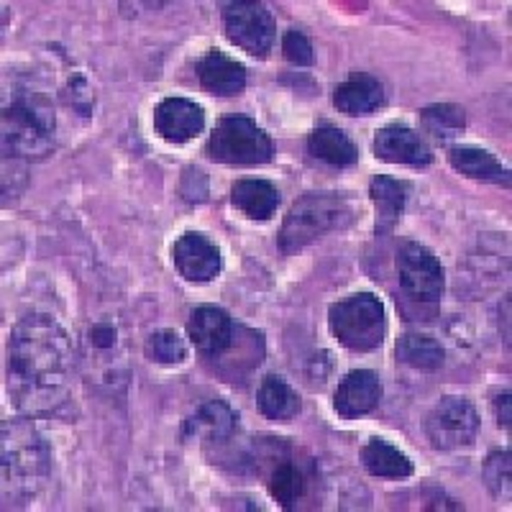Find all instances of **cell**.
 Listing matches in <instances>:
<instances>
[{
    "instance_id": "18",
    "label": "cell",
    "mask_w": 512,
    "mask_h": 512,
    "mask_svg": "<svg viewBox=\"0 0 512 512\" xmlns=\"http://www.w3.org/2000/svg\"><path fill=\"white\" fill-rule=\"evenodd\" d=\"M410 185L395 177L377 175L369 182V198L374 203V213H377V233L387 236L392 228L400 223L402 213H405V203H408Z\"/></svg>"
},
{
    "instance_id": "23",
    "label": "cell",
    "mask_w": 512,
    "mask_h": 512,
    "mask_svg": "<svg viewBox=\"0 0 512 512\" xmlns=\"http://www.w3.org/2000/svg\"><path fill=\"white\" fill-rule=\"evenodd\" d=\"M361 464L372 477L382 479H408L413 477L415 466L410 461V456L405 451H400L397 446H392L390 441L384 438H372L367 446L361 448Z\"/></svg>"
},
{
    "instance_id": "8",
    "label": "cell",
    "mask_w": 512,
    "mask_h": 512,
    "mask_svg": "<svg viewBox=\"0 0 512 512\" xmlns=\"http://www.w3.org/2000/svg\"><path fill=\"white\" fill-rule=\"evenodd\" d=\"M479 433V413L466 397L448 395L433 405L425 418V436L438 451H459L472 446Z\"/></svg>"
},
{
    "instance_id": "20",
    "label": "cell",
    "mask_w": 512,
    "mask_h": 512,
    "mask_svg": "<svg viewBox=\"0 0 512 512\" xmlns=\"http://www.w3.org/2000/svg\"><path fill=\"white\" fill-rule=\"evenodd\" d=\"M448 164L464 177H472V180L510 187V169L495 154L477 149V146H451L448 149Z\"/></svg>"
},
{
    "instance_id": "15",
    "label": "cell",
    "mask_w": 512,
    "mask_h": 512,
    "mask_svg": "<svg viewBox=\"0 0 512 512\" xmlns=\"http://www.w3.org/2000/svg\"><path fill=\"white\" fill-rule=\"evenodd\" d=\"M198 80L205 93L216 98H233L244 93L246 67L221 49H210L198 62Z\"/></svg>"
},
{
    "instance_id": "27",
    "label": "cell",
    "mask_w": 512,
    "mask_h": 512,
    "mask_svg": "<svg viewBox=\"0 0 512 512\" xmlns=\"http://www.w3.org/2000/svg\"><path fill=\"white\" fill-rule=\"evenodd\" d=\"M146 356L164 367H175L187 359V346L180 338V333L172 331V328H164L149 336L146 341Z\"/></svg>"
},
{
    "instance_id": "10",
    "label": "cell",
    "mask_w": 512,
    "mask_h": 512,
    "mask_svg": "<svg viewBox=\"0 0 512 512\" xmlns=\"http://www.w3.org/2000/svg\"><path fill=\"white\" fill-rule=\"evenodd\" d=\"M172 262L187 282L203 285L221 274V251L200 231L182 233L172 244Z\"/></svg>"
},
{
    "instance_id": "14",
    "label": "cell",
    "mask_w": 512,
    "mask_h": 512,
    "mask_svg": "<svg viewBox=\"0 0 512 512\" xmlns=\"http://www.w3.org/2000/svg\"><path fill=\"white\" fill-rule=\"evenodd\" d=\"M382 392V382L372 369H354L338 382L333 392V410L346 420L361 418L377 410Z\"/></svg>"
},
{
    "instance_id": "22",
    "label": "cell",
    "mask_w": 512,
    "mask_h": 512,
    "mask_svg": "<svg viewBox=\"0 0 512 512\" xmlns=\"http://www.w3.org/2000/svg\"><path fill=\"white\" fill-rule=\"evenodd\" d=\"M256 405L262 410V415L267 420H274V423H290L303 402H300V395L292 390L287 379H282L280 374H267L259 384V392H256Z\"/></svg>"
},
{
    "instance_id": "11",
    "label": "cell",
    "mask_w": 512,
    "mask_h": 512,
    "mask_svg": "<svg viewBox=\"0 0 512 512\" xmlns=\"http://www.w3.org/2000/svg\"><path fill=\"white\" fill-rule=\"evenodd\" d=\"M190 344L208 359H218L233 344V320L218 305H198L187 318Z\"/></svg>"
},
{
    "instance_id": "9",
    "label": "cell",
    "mask_w": 512,
    "mask_h": 512,
    "mask_svg": "<svg viewBox=\"0 0 512 512\" xmlns=\"http://www.w3.org/2000/svg\"><path fill=\"white\" fill-rule=\"evenodd\" d=\"M223 31L233 47L264 59L274 47L277 21L264 3H228L223 8Z\"/></svg>"
},
{
    "instance_id": "32",
    "label": "cell",
    "mask_w": 512,
    "mask_h": 512,
    "mask_svg": "<svg viewBox=\"0 0 512 512\" xmlns=\"http://www.w3.org/2000/svg\"><path fill=\"white\" fill-rule=\"evenodd\" d=\"M70 93H67V100H70V105H75L77 111H82L85 116L90 113V108H93V93H90V85L88 80L82 75H77L75 80H70Z\"/></svg>"
},
{
    "instance_id": "25",
    "label": "cell",
    "mask_w": 512,
    "mask_h": 512,
    "mask_svg": "<svg viewBox=\"0 0 512 512\" xmlns=\"http://www.w3.org/2000/svg\"><path fill=\"white\" fill-rule=\"evenodd\" d=\"M397 359L418 372H438L446 361L441 341H436L428 333L410 331L397 341Z\"/></svg>"
},
{
    "instance_id": "17",
    "label": "cell",
    "mask_w": 512,
    "mask_h": 512,
    "mask_svg": "<svg viewBox=\"0 0 512 512\" xmlns=\"http://www.w3.org/2000/svg\"><path fill=\"white\" fill-rule=\"evenodd\" d=\"M333 105L346 116H372L384 105L382 82L369 72H354L333 93Z\"/></svg>"
},
{
    "instance_id": "28",
    "label": "cell",
    "mask_w": 512,
    "mask_h": 512,
    "mask_svg": "<svg viewBox=\"0 0 512 512\" xmlns=\"http://www.w3.org/2000/svg\"><path fill=\"white\" fill-rule=\"evenodd\" d=\"M484 482L497 500H510V451H492L484 461Z\"/></svg>"
},
{
    "instance_id": "31",
    "label": "cell",
    "mask_w": 512,
    "mask_h": 512,
    "mask_svg": "<svg viewBox=\"0 0 512 512\" xmlns=\"http://www.w3.org/2000/svg\"><path fill=\"white\" fill-rule=\"evenodd\" d=\"M88 344L93 346L95 351H111L118 346V328L113 326V323H105V320H100V323H93V326L88 328Z\"/></svg>"
},
{
    "instance_id": "1",
    "label": "cell",
    "mask_w": 512,
    "mask_h": 512,
    "mask_svg": "<svg viewBox=\"0 0 512 512\" xmlns=\"http://www.w3.org/2000/svg\"><path fill=\"white\" fill-rule=\"evenodd\" d=\"M75 344L62 323L47 313H29L8 336L6 390L24 415H47L70 395Z\"/></svg>"
},
{
    "instance_id": "12",
    "label": "cell",
    "mask_w": 512,
    "mask_h": 512,
    "mask_svg": "<svg viewBox=\"0 0 512 512\" xmlns=\"http://www.w3.org/2000/svg\"><path fill=\"white\" fill-rule=\"evenodd\" d=\"M374 154L382 162L405 164V167H428L433 162L431 144L413 131L410 126L392 123V126L379 128L374 136Z\"/></svg>"
},
{
    "instance_id": "16",
    "label": "cell",
    "mask_w": 512,
    "mask_h": 512,
    "mask_svg": "<svg viewBox=\"0 0 512 512\" xmlns=\"http://www.w3.org/2000/svg\"><path fill=\"white\" fill-rule=\"evenodd\" d=\"M315 482L313 469L305 461H297L295 456L285 454L272 466L269 474V495L280 502L285 510H297L300 502H305L310 492V484Z\"/></svg>"
},
{
    "instance_id": "24",
    "label": "cell",
    "mask_w": 512,
    "mask_h": 512,
    "mask_svg": "<svg viewBox=\"0 0 512 512\" xmlns=\"http://www.w3.org/2000/svg\"><path fill=\"white\" fill-rule=\"evenodd\" d=\"M236 428H239V415L233 413L226 402L213 400V402H205L203 408L187 420L185 433L203 436L205 441L210 443H226L231 441Z\"/></svg>"
},
{
    "instance_id": "2",
    "label": "cell",
    "mask_w": 512,
    "mask_h": 512,
    "mask_svg": "<svg viewBox=\"0 0 512 512\" xmlns=\"http://www.w3.org/2000/svg\"><path fill=\"white\" fill-rule=\"evenodd\" d=\"M52 454L29 418L3 423V500L24 507L47 487Z\"/></svg>"
},
{
    "instance_id": "3",
    "label": "cell",
    "mask_w": 512,
    "mask_h": 512,
    "mask_svg": "<svg viewBox=\"0 0 512 512\" xmlns=\"http://www.w3.org/2000/svg\"><path fill=\"white\" fill-rule=\"evenodd\" d=\"M57 141L52 98L34 88H16L3 105V152L16 159H44Z\"/></svg>"
},
{
    "instance_id": "26",
    "label": "cell",
    "mask_w": 512,
    "mask_h": 512,
    "mask_svg": "<svg viewBox=\"0 0 512 512\" xmlns=\"http://www.w3.org/2000/svg\"><path fill=\"white\" fill-rule=\"evenodd\" d=\"M420 128L425 134L431 136L433 141H441V144H448V141L459 139L461 131L466 128V116L464 108L454 103H436L428 105L418 113Z\"/></svg>"
},
{
    "instance_id": "7",
    "label": "cell",
    "mask_w": 512,
    "mask_h": 512,
    "mask_svg": "<svg viewBox=\"0 0 512 512\" xmlns=\"http://www.w3.org/2000/svg\"><path fill=\"white\" fill-rule=\"evenodd\" d=\"M395 267L402 292L410 300L423 305L441 303L443 292H446V272L428 246L418 244V241L402 244L397 251Z\"/></svg>"
},
{
    "instance_id": "13",
    "label": "cell",
    "mask_w": 512,
    "mask_h": 512,
    "mask_svg": "<svg viewBox=\"0 0 512 512\" xmlns=\"http://www.w3.org/2000/svg\"><path fill=\"white\" fill-rule=\"evenodd\" d=\"M205 128L203 105L187 98H164L154 108V131L167 144H187Z\"/></svg>"
},
{
    "instance_id": "4",
    "label": "cell",
    "mask_w": 512,
    "mask_h": 512,
    "mask_svg": "<svg viewBox=\"0 0 512 512\" xmlns=\"http://www.w3.org/2000/svg\"><path fill=\"white\" fill-rule=\"evenodd\" d=\"M351 221H354V210L344 195H338V192H305L303 198L292 203L290 213L282 223V254L290 256L308 249L326 233L344 231Z\"/></svg>"
},
{
    "instance_id": "19",
    "label": "cell",
    "mask_w": 512,
    "mask_h": 512,
    "mask_svg": "<svg viewBox=\"0 0 512 512\" xmlns=\"http://www.w3.org/2000/svg\"><path fill=\"white\" fill-rule=\"evenodd\" d=\"M280 203V190L269 180H239L231 187V205L249 221H269Z\"/></svg>"
},
{
    "instance_id": "33",
    "label": "cell",
    "mask_w": 512,
    "mask_h": 512,
    "mask_svg": "<svg viewBox=\"0 0 512 512\" xmlns=\"http://www.w3.org/2000/svg\"><path fill=\"white\" fill-rule=\"evenodd\" d=\"M495 413H497V423H500V428L510 431V392L507 390L495 400Z\"/></svg>"
},
{
    "instance_id": "30",
    "label": "cell",
    "mask_w": 512,
    "mask_h": 512,
    "mask_svg": "<svg viewBox=\"0 0 512 512\" xmlns=\"http://www.w3.org/2000/svg\"><path fill=\"white\" fill-rule=\"evenodd\" d=\"M182 195H185L187 203H203V200L208 198V177L203 175V169H185V177H182Z\"/></svg>"
},
{
    "instance_id": "6",
    "label": "cell",
    "mask_w": 512,
    "mask_h": 512,
    "mask_svg": "<svg viewBox=\"0 0 512 512\" xmlns=\"http://www.w3.org/2000/svg\"><path fill=\"white\" fill-rule=\"evenodd\" d=\"M208 157L231 167H259L272 162L274 144L256 121L246 116H228L221 118L210 134Z\"/></svg>"
},
{
    "instance_id": "29",
    "label": "cell",
    "mask_w": 512,
    "mask_h": 512,
    "mask_svg": "<svg viewBox=\"0 0 512 512\" xmlns=\"http://www.w3.org/2000/svg\"><path fill=\"white\" fill-rule=\"evenodd\" d=\"M282 54H285L287 62L295 64V67H310L315 59L310 39L303 34V31H295V29L287 31V34L282 36Z\"/></svg>"
},
{
    "instance_id": "21",
    "label": "cell",
    "mask_w": 512,
    "mask_h": 512,
    "mask_svg": "<svg viewBox=\"0 0 512 512\" xmlns=\"http://www.w3.org/2000/svg\"><path fill=\"white\" fill-rule=\"evenodd\" d=\"M308 154L333 169H346L359 162V149L354 141L336 126H318L308 136Z\"/></svg>"
},
{
    "instance_id": "5",
    "label": "cell",
    "mask_w": 512,
    "mask_h": 512,
    "mask_svg": "<svg viewBox=\"0 0 512 512\" xmlns=\"http://www.w3.org/2000/svg\"><path fill=\"white\" fill-rule=\"evenodd\" d=\"M328 328L344 349L369 354L384 344L387 315L384 305L372 292H356L328 308Z\"/></svg>"
}]
</instances>
